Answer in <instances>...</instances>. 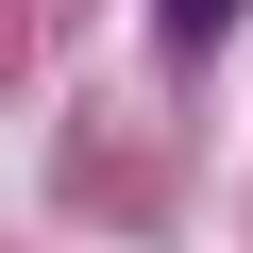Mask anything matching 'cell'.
Wrapping results in <instances>:
<instances>
[{"instance_id":"6da1fadb","label":"cell","mask_w":253,"mask_h":253,"mask_svg":"<svg viewBox=\"0 0 253 253\" xmlns=\"http://www.w3.org/2000/svg\"><path fill=\"white\" fill-rule=\"evenodd\" d=\"M152 17H169V51H203V34L236 17V0H152Z\"/></svg>"}]
</instances>
